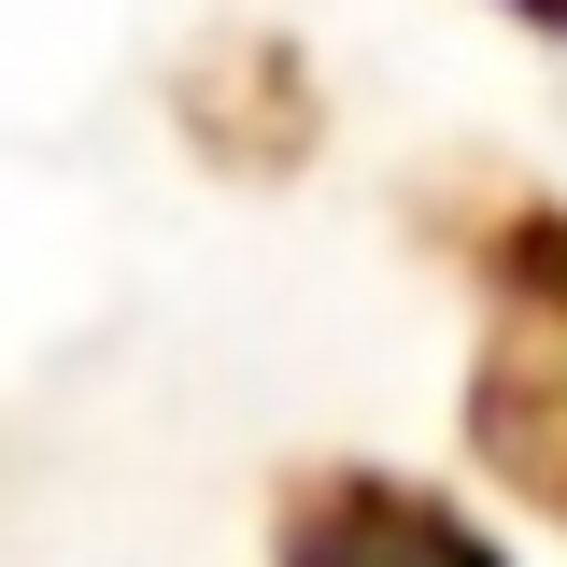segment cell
I'll return each mask as SVG.
<instances>
[{
    "label": "cell",
    "mask_w": 567,
    "mask_h": 567,
    "mask_svg": "<svg viewBox=\"0 0 567 567\" xmlns=\"http://www.w3.org/2000/svg\"><path fill=\"white\" fill-rule=\"evenodd\" d=\"M298 567H496L454 511H425V496H383V483H341L298 511Z\"/></svg>",
    "instance_id": "1"
},
{
    "label": "cell",
    "mask_w": 567,
    "mask_h": 567,
    "mask_svg": "<svg viewBox=\"0 0 567 567\" xmlns=\"http://www.w3.org/2000/svg\"><path fill=\"white\" fill-rule=\"evenodd\" d=\"M511 270L539 284V298H567V227H554V241H525V256H511Z\"/></svg>",
    "instance_id": "2"
},
{
    "label": "cell",
    "mask_w": 567,
    "mask_h": 567,
    "mask_svg": "<svg viewBox=\"0 0 567 567\" xmlns=\"http://www.w3.org/2000/svg\"><path fill=\"white\" fill-rule=\"evenodd\" d=\"M525 14H567V0H525Z\"/></svg>",
    "instance_id": "3"
}]
</instances>
